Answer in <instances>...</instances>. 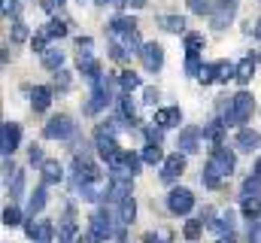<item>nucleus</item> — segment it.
I'll return each mask as SVG.
<instances>
[{
  "label": "nucleus",
  "mask_w": 261,
  "mask_h": 243,
  "mask_svg": "<svg viewBox=\"0 0 261 243\" xmlns=\"http://www.w3.org/2000/svg\"><path fill=\"white\" fill-rule=\"evenodd\" d=\"M140 158H143V164H152V167H155V164H161V161H164V152H161V146L146 143V149H143V155H140Z\"/></svg>",
  "instance_id": "30"
},
{
  "label": "nucleus",
  "mask_w": 261,
  "mask_h": 243,
  "mask_svg": "<svg viewBox=\"0 0 261 243\" xmlns=\"http://www.w3.org/2000/svg\"><path fill=\"white\" fill-rule=\"evenodd\" d=\"M140 58H143V67H146L149 73H158V70L164 67V49H161L158 43H143V46H140Z\"/></svg>",
  "instance_id": "10"
},
{
  "label": "nucleus",
  "mask_w": 261,
  "mask_h": 243,
  "mask_svg": "<svg viewBox=\"0 0 261 243\" xmlns=\"http://www.w3.org/2000/svg\"><path fill=\"white\" fill-rule=\"evenodd\" d=\"M52 237H55V231H52V225L43 219V222H37V231H34V237L31 240L34 243H52Z\"/></svg>",
  "instance_id": "34"
},
{
  "label": "nucleus",
  "mask_w": 261,
  "mask_h": 243,
  "mask_svg": "<svg viewBox=\"0 0 261 243\" xmlns=\"http://www.w3.org/2000/svg\"><path fill=\"white\" fill-rule=\"evenodd\" d=\"M134 31H137V18L134 15H116L110 21V37L113 34H134Z\"/></svg>",
  "instance_id": "17"
},
{
  "label": "nucleus",
  "mask_w": 261,
  "mask_h": 243,
  "mask_svg": "<svg viewBox=\"0 0 261 243\" xmlns=\"http://www.w3.org/2000/svg\"><path fill=\"white\" fill-rule=\"evenodd\" d=\"M79 73H82L85 79L97 82V79H100V64H97L94 58H79Z\"/></svg>",
  "instance_id": "26"
},
{
  "label": "nucleus",
  "mask_w": 261,
  "mask_h": 243,
  "mask_svg": "<svg viewBox=\"0 0 261 243\" xmlns=\"http://www.w3.org/2000/svg\"><path fill=\"white\" fill-rule=\"evenodd\" d=\"M0 152H3V128H0Z\"/></svg>",
  "instance_id": "60"
},
{
  "label": "nucleus",
  "mask_w": 261,
  "mask_h": 243,
  "mask_svg": "<svg viewBox=\"0 0 261 243\" xmlns=\"http://www.w3.org/2000/svg\"><path fill=\"white\" fill-rule=\"evenodd\" d=\"M189 9H192L195 15H210L213 3H210V0H189Z\"/></svg>",
  "instance_id": "40"
},
{
  "label": "nucleus",
  "mask_w": 261,
  "mask_h": 243,
  "mask_svg": "<svg viewBox=\"0 0 261 243\" xmlns=\"http://www.w3.org/2000/svg\"><path fill=\"white\" fill-rule=\"evenodd\" d=\"M228 79H234V64L231 61H225V67H222V73H219L216 82H228Z\"/></svg>",
  "instance_id": "49"
},
{
  "label": "nucleus",
  "mask_w": 261,
  "mask_h": 243,
  "mask_svg": "<svg viewBox=\"0 0 261 243\" xmlns=\"http://www.w3.org/2000/svg\"><path fill=\"white\" fill-rule=\"evenodd\" d=\"M167 210H170L173 216H189V213L195 210V195H192L189 188H182V185L170 188V195H167Z\"/></svg>",
  "instance_id": "8"
},
{
  "label": "nucleus",
  "mask_w": 261,
  "mask_h": 243,
  "mask_svg": "<svg viewBox=\"0 0 261 243\" xmlns=\"http://www.w3.org/2000/svg\"><path fill=\"white\" fill-rule=\"evenodd\" d=\"M6 61H9V49H6V46H0V64H6Z\"/></svg>",
  "instance_id": "54"
},
{
  "label": "nucleus",
  "mask_w": 261,
  "mask_h": 243,
  "mask_svg": "<svg viewBox=\"0 0 261 243\" xmlns=\"http://www.w3.org/2000/svg\"><path fill=\"white\" fill-rule=\"evenodd\" d=\"M143 101H146L149 107H155V104H158V91H155V88H146V91H143Z\"/></svg>",
  "instance_id": "50"
},
{
  "label": "nucleus",
  "mask_w": 261,
  "mask_h": 243,
  "mask_svg": "<svg viewBox=\"0 0 261 243\" xmlns=\"http://www.w3.org/2000/svg\"><path fill=\"white\" fill-rule=\"evenodd\" d=\"M46 34H49V40H61V37H67V21L52 18V21L46 25Z\"/></svg>",
  "instance_id": "36"
},
{
  "label": "nucleus",
  "mask_w": 261,
  "mask_h": 243,
  "mask_svg": "<svg viewBox=\"0 0 261 243\" xmlns=\"http://www.w3.org/2000/svg\"><path fill=\"white\" fill-rule=\"evenodd\" d=\"M222 67H225V61H213V64H203V67H200V73H197V79H200L203 85H210V82H216V79H219Z\"/></svg>",
  "instance_id": "23"
},
{
  "label": "nucleus",
  "mask_w": 261,
  "mask_h": 243,
  "mask_svg": "<svg viewBox=\"0 0 261 243\" xmlns=\"http://www.w3.org/2000/svg\"><path fill=\"white\" fill-rule=\"evenodd\" d=\"M94 3H100V6H107V3H116V0H94Z\"/></svg>",
  "instance_id": "58"
},
{
  "label": "nucleus",
  "mask_w": 261,
  "mask_h": 243,
  "mask_svg": "<svg viewBox=\"0 0 261 243\" xmlns=\"http://www.w3.org/2000/svg\"><path fill=\"white\" fill-rule=\"evenodd\" d=\"M76 243H91V240H88V234H79V237H76Z\"/></svg>",
  "instance_id": "56"
},
{
  "label": "nucleus",
  "mask_w": 261,
  "mask_h": 243,
  "mask_svg": "<svg viewBox=\"0 0 261 243\" xmlns=\"http://www.w3.org/2000/svg\"><path fill=\"white\" fill-rule=\"evenodd\" d=\"M252 110H255V98L249 91H237L225 110V119H222L225 128H243V121H249Z\"/></svg>",
  "instance_id": "1"
},
{
  "label": "nucleus",
  "mask_w": 261,
  "mask_h": 243,
  "mask_svg": "<svg viewBox=\"0 0 261 243\" xmlns=\"http://www.w3.org/2000/svg\"><path fill=\"white\" fill-rule=\"evenodd\" d=\"M43 64H46V70H61L64 67V52L61 49H46L43 52Z\"/></svg>",
  "instance_id": "27"
},
{
  "label": "nucleus",
  "mask_w": 261,
  "mask_h": 243,
  "mask_svg": "<svg viewBox=\"0 0 261 243\" xmlns=\"http://www.w3.org/2000/svg\"><path fill=\"white\" fill-rule=\"evenodd\" d=\"M210 225H213V228H219L222 234H225V231L231 234V228H234V213L228 210V213H222V216H219V222H210Z\"/></svg>",
  "instance_id": "39"
},
{
  "label": "nucleus",
  "mask_w": 261,
  "mask_h": 243,
  "mask_svg": "<svg viewBox=\"0 0 261 243\" xmlns=\"http://www.w3.org/2000/svg\"><path fill=\"white\" fill-rule=\"evenodd\" d=\"M119 3H128L134 9H143V6H146V0H119Z\"/></svg>",
  "instance_id": "53"
},
{
  "label": "nucleus",
  "mask_w": 261,
  "mask_h": 243,
  "mask_svg": "<svg viewBox=\"0 0 261 243\" xmlns=\"http://www.w3.org/2000/svg\"><path fill=\"white\" fill-rule=\"evenodd\" d=\"M76 55L79 58H91V37H79L76 40Z\"/></svg>",
  "instance_id": "43"
},
{
  "label": "nucleus",
  "mask_w": 261,
  "mask_h": 243,
  "mask_svg": "<svg viewBox=\"0 0 261 243\" xmlns=\"http://www.w3.org/2000/svg\"><path fill=\"white\" fill-rule=\"evenodd\" d=\"M255 37H258V40H261V21H258V25H255Z\"/></svg>",
  "instance_id": "57"
},
{
  "label": "nucleus",
  "mask_w": 261,
  "mask_h": 243,
  "mask_svg": "<svg viewBox=\"0 0 261 243\" xmlns=\"http://www.w3.org/2000/svg\"><path fill=\"white\" fill-rule=\"evenodd\" d=\"M64 180V167L58 161H43V185H58Z\"/></svg>",
  "instance_id": "18"
},
{
  "label": "nucleus",
  "mask_w": 261,
  "mask_h": 243,
  "mask_svg": "<svg viewBox=\"0 0 261 243\" xmlns=\"http://www.w3.org/2000/svg\"><path fill=\"white\" fill-rule=\"evenodd\" d=\"M182 174H186V155H182V152L164 155V161H161V180L173 182V180H179Z\"/></svg>",
  "instance_id": "9"
},
{
  "label": "nucleus",
  "mask_w": 261,
  "mask_h": 243,
  "mask_svg": "<svg viewBox=\"0 0 261 243\" xmlns=\"http://www.w3.org/2000/svg\"><path fill=\"white\" fill-rule=\"evenodd\" d=\"M200 67H203V61L197 58V55H186V73H189V76H197Z\"/></svg>",
  "instance_id": "44"
},
{
  "label": "nucleus",
  "mask_w": 261,
  "mask_h": 243,
  "mask_svg": "<svg viewBox=\"0 0 261 243\" xmlns=\"http://www.w3.org/2000/svg\"><path fill=\"white\" fill-rule=\"evenodd\" d=\"M55 85H58L61 91H67V88H70V73H67L64 67H61V70H55Z\"/></svg>",
  "instance_id": "45"
},
{
  "label": "nucleus",
  "mask_w": 261,
  "mask_h": 243,
  "mask_svg": "<svg viewBox=\"0 0 261 243\" xmlns=\"http://www.w3.org/2000/svg\"><path fill=\"white\" fill-rule=\"evenodd\" d=\"M116 237V225H113V213L107 207H100L94 216H91V225H88V240L91 243H103Z\"/></svg>",
  "instance_id": "3"
},
{
  "label": "nucleus",
  "mask_w": 261,
  "mask_h": 243,
  "mask_svg": "<svg viewBox=\"0 0 261 243\" xmlns=\"http://www.w3.org/2000/svg\"><path fill=\"white\" fill-rule=\"evenodd\" d=\"M21 195H24V171H18V167H15L12 182H9V198H12V201H18Z\"/></svg>",
  "instance_id": "32"
},
{
  "label": "nucleus",
  "mask_w": 261,
  "mask_h": 243,
  "mask_svg": "<svg viewBox=\"0 0 261 243\" xmlns=\"http://www.w3.org/2000/svg\"><path fill=\"white\" fill-rule=\"evenodd\" d=\"M200 231H203V219H189V222H186V228H182L186 240H192V243L200 237Z\"/></svg>",
  "instance_id": "38"
},
{
  "label": "nucleus",
  "mask_w": 261,
  "mask_h": 243,
  "mask_svg": "<svg viewBox=\"0 0 261 243\" xmlns=\"http://www.w3.org/2000/svg\"><path fill=\"white\" fill-rule=\"evenodd\" d=\"M243 198H261V174H249L243 180V188H240Z\"/></svg>",
  "instance_id": "25"
},
{
  "label": "nucleus",
  "mask_w": 261,
  "mask_h": 243,
  "mask_svg": "<svg viewBox=\"0 0 261 243\" xmlns=\"http://www.w3.org/2000/svg\"><path fill=\"white\" fill-rule=\"evenodd\" d=\"M119 107H122V121L134 125V121H137V110H134V101H130V94H119Z\"/></svg>",
  "instance_id": "31"
},
{
  "label": "nucleus",
  "mask_w": 261,
  "mask_h": 243,
  "mask_svg": "<svg viewBox=\"0 0 261 243\" xmlns=\"http://www.w3.org/2000/svg\"><path fill=\"white\" fill-rule=\"evenodd\" d=\"M182 43H186V55H197L206 40H203V34H197V31H186V34H182Z\"/></svg>",
  "instance_id": "24"
},
{
  "label": "nucleus",
  "mask_w": 261,
  "mask_h": 243,
  "mask_svg": "<svg viewBox=\"0 0 261 243\" xmlns=\"http://www.w3.org/2000/svg\"><path fill=\"white\" fill-rule=\"evenodd\" d=\"M243 216L246 219H258L261 216V198H243Z\"/></svg>",
  "instance_id": "35"
},
{
  "label": "nucleus",
  "mask_w": 261,
  "mask_h": 243,
  "mask_svg": "<svg viewBox=\"0 0 261 243\" xmlns=\"http://www.w3.org/2000/svg\"><path fill=\"white\" fill-rule=\"evenodd\" d=\"M0 222L3 225H9V228H15V225H21V210L15 207V204H9L3 213H0Z\"/></svg>",
  "instance_id": "33"
},
{
  "label": "nucleus",
  "mask_w": 261,
  "mask_h": 243,
  "mask_svg": "<svg viewBox=\"0 0 261 243\" xmlns=\"http://www.w3.org/2000/svg\"><path fill=\"white\" fill-rule=\"evenodd\" d=\"M249 243H261V225H258V219H249Z\"/></svg>",
  "instance_id": "47"
},
{
  "label": "nucleus",
  "mask_w": 261,
  "mask_h": 243,
  "mask_svg": "<svg viewBox=\"0 0 261 243\" xmlns=\"http://www.w3.org/2000/svg\"><path fill=\"white\" fill-rule=\"evenodd\" d=\"M28 158H31V164H43V149H40V146H34Z\"/></svg>",
  "instance_id": "51"
},
{
  "label": "nucleus",
  "mask_w": 261,
  "mask_h": 243,
  "mask_svg": "<svg viewBox=\"0 0 261 243\" xmlns=\"http://www.w3.org/2000/svg\"><path fill=\"white\" fill-rule=\"evenodd\" d=\"M237 6H240V0H213V9H210V21H213V28H216V31H225V28L234 21Z\"/></svg>",
  "instance_id": "6"
},
{
  "label": "nucleus",
  "mask_w": 261,
  "mask_h": 243,
  "mask_svg": "<svg viewBox=\"0 0 261 243\" xmlns=\"http://www.w3.org/2000/svg\"><path fill=\"white\" fill-rule=\"evenodd\" d=\"M119 88H122L125 94L137 91V88H140V76H137L134 70H125V73H119Z\"/></svg>",
  "instance_id": "29"
},
{
  "label": "nucleus",
  "mask_w": 261,
  "mask_h": 243,
  "mask_svg": "<svg viewBox=\"0 0 261 243\" xmlns=\"http://www.w3.org/2000/svg\"><path fill=\"white\" fill-rule=\"evenodd\" d=\"M164 31H170V34H186V18H182V15H164Z\"/></svg>",
  "instance_id": "37"
},
{
  "label": "nucleus",
  "mask_w": 261,
  "mask_h": 243,
  "mask_svg": "<svg viewBox=\"0 0 261 243\" xmlns=\"http://www.w3.org/2000/svg\"><path fill=\"white\" fill-rule=\"evenodd\" d=\"M76 237H79V231H76V222L67 216L64 225L58 228V243H76Z\"/></svg>",
  "instance_id": "28"
},
{
  "label": "nucleus",
  "mask_w": 261,
  "mask_h": 243,
  "mask_svg": "<svg viewBox=\"0 0 261 243\" xmlns=\"http://www.w3.org/2000/svg\"><path fill=\"white\" fill-rule=\"evenodd\" d=\"M52 3H55V6H64L67 0H52Z\"/></svg>",
  "instance_id": "61"
},
{
  "label": "nucleus",
  "mask_w": 261,
  "mask_h": 243,
  "mask_svg": "<svg viewBox=\"0 0 261 243\" xmlns=\"http://www.w3.org/2000/svg\"><path fill=\"white\" fill-rule=\"evenodd\" d=\"M200 134H203V140H210L213 146H222V137H225V121H222V119H213L206 128H203V131H200Z\"/></svg>",
  "instance_id": "19"
},
{
  "label": "nucleus",
  "mask_w": 261,
  "mask_h": 243,
  "mask_svg": "<svg viewBox=\"0 0 261 243\" xmlns=\"http://www.w3.org/2000/svg\"><path fill=\"white\" fill-rule=\"evenodd\" d=\"M155 125L164 131V128H179V121H182V110L179 107H161V110H155Z\"/></svg>",
  "instance_id": "12"
},
{
  "label": "nucleus",
  "mask_w": 261,
  "mask_h": 243,
  "mask_svg": "<svg viewBox=\"0 0 261 243\" xmlns=\"http://www.w3.org/2000/svg\"><path fill=\"white\" fill-rule=\"evenodd\" d=\"M252 76H255V58H243L240 64H234V79L240 85H246Z\"/></svg>",
  "instance_id": "20"
},
{
  "label": "nucleus",
  "mask_w": 261,
  "mask_h": 243,
  "mask_svg": "<svg viewBox=\"0 0 261 243\" xmlns=\"http://www.w3.org/2000/svg\"><path fill=\"white\" fill-rule=\"evenodd\" d=\"M18 143H21V128H18L15 121H6V125H3V152L12 155V152L18 149Z\"/></svg>",
  "instance_id": "14"
},
{
  "label": "nucleus",
  "mask_w": 261,
  "mask_h": 243,
  "mask_svg": "<svg viewBox=\"0 0 261 243\" xmlns=\"http://www.w3.org/2000/svg\"><path fill=\"white\" fill-rule=\"evenodd\" d=\"M107 161L113 167V177H119V180H134L140 174V167H143V158L137 152H122V149L113 158H107Z\"/></svg>",
  "instance_id": "2"
},
{
  "label": "nucleus",
  "mask_w": 261,
  "mask_h": 243,
  "mask_svg": "<svg viewBox=\"0 0 261 243\" xmlns=\"http://www.w3.org/2000/svg\"><path fill=\"white\" fill-rule=\"evenodd\" d=\"M49 104H52V88L37 85V88L31 91V107H34V113H46V110H49Z\"/></svg>",
  "instance_id": "15"
},
{
  "label": "nucleus",
  "mask_w": 261,
  "mask_h": 243,
  "mask_svg": "<svg viewBox=\"0 0 261 243\" xmlns=\"http://www.w3.org/2000/svg\"><path fill=\"white\" fill-rule=\"evenodd\" d=\"M28 40V28H24V21H12V43H24Z\"/></svg>",
  "instance_id": "41"
},
{
  "label": "nucleus",
  "mask_w": 261,
  "mask_h": 243,
  "mask_svg": "<svg viewBox=\"0 0 261 243\" xmlns=\"http://www.w3.org/2000/svg\"><path fill=\"white\" fill-rule=\"evenodd\" d=\"M234 167H237V155H234L228 146H216L213 155H210V161H206V171L216 174L219 180H225V177L234 174Z\"/></svg>",
  "instance_id": "4"
},
{
  "label": "nucleus",
  "mask_w": 261,
  "mask_h": 243,
  "mask_svg": "<svg viewBox=\"0 0 261 243\" xmlns=\"http://www.w3.org/2000/svg\"><path fill=\"white\" fill-rule=\"evenodd\" d=\"M255 174H261V158L255 161Z\"/></svg>",
  "instance_id": "59"
},
{
  "label": "nucleus",
  "mask_w": 261,
  "mask_h": 243,
  "mask_svg": "<svg viewBox=\"0 0 261 243\" xmlns=\"http://www.w3.org/2000/svg\"><path fill=\"white\" fill-rule=\"evenodd\" d=\"M94 149H97V155H103V158H113V155L119 152V140H116V128H113L110 121H103V125H97V131H94Z\"/></svg>",
  "instance_id": "5"
},
{
  "label": "nucleus",
  "mask_w": 261,
  "mask_h": 243,
  "mask_svg": "<svg viewBox=\"0 0 261 243\" xmlns=\"http://www.w3.org/2000/svg\"><path fill=\"white\" fill-rule=\"evenodd\" d=\"M200 140H203V134H200V128H182L179 131V140H176V152H182V155H192L200 149Z\"/></svg>",
  "instance_id": "11"
},
{
  "label": "nucleus",
  "mask_w": 261,
  "mask_h": 243,
  "mask_svg": "<svg viewBox=\"0 0 261 243\" xmlns=\"http://www.w3.org/2000/svg\"><path fill=\"white\" fill-rule=\"evenodd\" d=\"M46 46H49V34L46 31H40L37 37H31V49L34 52H46Z\"/></svg>",
  "instance_id": "42"
},
{
  "label": "nucleus",
  "mask_w": 261,
  "mask_h": 243,
  "mask_svg": "<svg viewBox=\"0 0 261 243\" xmlns=\"http://www.w3.org/2000/svg\"><path fill=\"white\" fill-rule=\"evenodd\" d=\"M137 219V201H134V195H128L122 204H119V222L122 225H130Z\"/></svg>",
  "instance_id": "22"
},
{
  "label": "nucleus",
  "mask_w": 261,
  "mask_h": 243,
  "mask_svg": "<svg viewBox=\"0 0 261 243\" xmlns=\"http://www.w3.org/2000/svg\"><path fill=\"white\" fill-rule=\"evenodd\" d=\"M73 134H76V121L70 116H52L43 125V137L46 140H70Z\"/></svg>",
  "instance_id": "7"
},
{
  "label": "nucleus",
  "mask_w": 261,
  "mask_h": 243,
  "mask_svg": "<svg viewBox=\"0 0 261 243\" xmlns=\"http://www.w3.org/2000/svg\"><path fill=\"white\" fill-rule=\"evenodd\" d=\"M200 182H203L206 188H219V185H222V180H219L216 174H210L206 167H203V174H200Z\"/></svg>",
  "instance_id": "46"
},
{
  "label": "nucleus",
  "mask_w": 261,
  "mask_h": 243,
  "mask_svg": "<svg viewBox=\"0 0 261 243\" xmlns=\"http://www.w3.org/2000/svg\"><path fill=\"white\" fill-rule=\"evenodd\" d=\"M234 143H237V149H240V152H255V149L261 146V134H258V131H252V128H240Z\"/></svg>",
  "instance_id": "13"
},
{
  "label": "nucleus",
  "mask_w": 261,
  "mask_h": 243,
  "mask_svg": "<svg viewBox=\"0 0 261 243\" xmlns=\"http://www.w3.org/2000/svg\"><path fill=\"white\" fill-rule=\"evenodd\" d=\"M24 231H28V237H34V231H37V222H34V216L24 222Z\"/></svg>",
  "instance_id": "52"
},
{
  "label": "nucleus",
  "mask_w": 261,
  "mask_h": 243,
  "mask_svg": "<svg viewBox=\"0 0 261 243\" xmlns=\"http://www.w3.org/2000/svg\"><path fill=\"white\" fill-rule=\"evenodd\" d=\"M216 243H237V240H234V234H222Z\"/></svg>",
  "instance_id": "55"
},
{
  "label": "nucleus",
  "mask_w": 261,
  "mask_h": 243,
  "mask_svg": "<svg viewBox=\"0 0 261 243\" xmlns=\"http://www.w3.org/2000/svg\"><path fill=\"white\" fill-rule=\"evenodd\" d=\"M107 195H110L113 204H122V201L130 195V180H119V177H113L110 188H107Z\"/></svg>",
  "instance_id": "16"
},
{
  "label": "nucleus",
  "mask_w": 261,
  "mask_h": 243,
  "mask_svg": "<svg viewBox=\"0 0 261 243\" xmlns=\"http://www.w3.org/2000/svg\"><path fill=\"white\" fill-rule=\"evenodd\" d=\"M146 140L152 143V146H161V128L155 125V128H146Z\"/></svg>",
  "instance_id": "48"
},
{
  "label": "nucleus",
  "mask_w": 261,
  "mask_h": 243,
  "mask_svg": "<svg viewBox=\"0 0 261 243\" xmlns=\"http://www.w3.org/2000/svg\"><path fill=\"white\" fill-rule=\"evenodd\" d=\"M46 201H49L46 185H37V188H34V195H31V201H28V216H37V213L46 207Z\"/></svg>",
  "instance_id": "21"
}]
</instances>
